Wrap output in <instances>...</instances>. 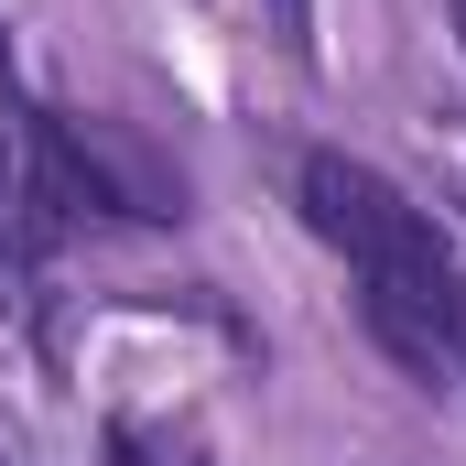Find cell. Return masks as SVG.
<instances>
[{"label":"cell","instance_id":"1","mask_svg":"<svg viewBox=\"0 0 466 466\" xmlns=\"http://www.w3.org/2000/svg\"><path fill=\"white\" fill-rule=\"evenodd\" d=\"M293 196H304V228L358 271L369 337L401 358L412 380H445L456 369V337H466V271H456V249H445V228H434V207H412L358 152H304L293 163Z\"/></svg>","mask_w":466,"mask_h":466},{"label":"cell","instance_id":"2","mask_svg":"<svg viewBox=\"0 0 466 466\" xmlns=\"http://www.w3.org/2000/svg\"><path fill=\"white\" fill-rule=\"evenodd\" d=\"M271 33H282V55H315V0H271Z\"/></svg>","mask_w":466,"mask_h":466},{"label":"cell","instance_id":"3","mask_svg":"<svg viewBox=\"0 0 466 466\" xmlns=\"http://www.w3.org/2000/svg\"><path fill=\"white\" fill-rule=\"evenodd\" d=\"M109 466H185V456H174V445H152V434H130V423H119V434H109Z\"/></svg>","mask_w":466,"mask_h":466},{"label":"cell","instance_id":"4","mask_svg":"<svg viewBox=\"0 0 466 466\" xmlns=\"http://www.w3.org/2000/svg\"><path fill=\"white\" fill-rule=\"evenodd\" d=\"M0 466H22V434H11V423H0Z\"/></svg>","mask_w":466,"mask_h":466},{"label":"cell","instance_id":"5","mask_svg":"<svg viewBox=\"0 0 466 466\" xmlns=\"http://www.w3.org/2000/svg\"><path fill=\"white\" fill-rule=\"evenodd\" d=\"M456 33H466V0H456Z\"/></svg>","mask_w":466,"mask_h":466},{"label":"cell","instance_id":"6","mask_svg":"<svg viewBox=\"0 0 466 466\" xmlns=\"http://www.w3.org/2000/svg\"><path fill=\"white\" fill-rule=\"evenodd\" d=\"M456 369H466V337H456Z\"/></svg>","mask_w":466,"mask_h":466}]
</instances>
